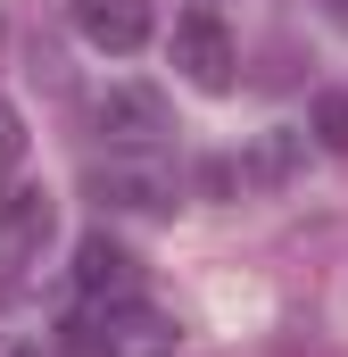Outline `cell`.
<instances>
[{"label":"cell","instance_id":"cell-1","mask_svg":"<svg viewBox=\"0 0 348 357\" xmlns=\"http://www.w3.org/2000/svg\"><path fill=\"white\" fill-rule=\"evenodd\" d=\"M58 357H174V316L141 299H100L58 324Z\"/></svg>","mask_w":348,"mask_h":357},{"label":"cell","instance_id":"cell-2","mask_svg":"<svg viewBox=\"0 0 348 357\" xmlns=\"http://www.w3.org/2000/svg\"><path fill=\"white\" fill-rule=\"evenodd\" d=\"M174 67H182L199 91H232L241 50H232V33H224L216 8H182V17H174Z\"/></svg>","mask_w":348,"mask_h":357},{"label":"cell","instance_id":"cell-3","mask_svg":"<svg viewBox=\"0 0 348 357\" xmlns=\"http://www.w3.org/2000/svg\"><path fill=\"white\" fill-rule=\"evenodd\" d=\"M100 133H108L116 150H158V142L174 133L166 91H150V84H116V91H100Z\"/></svg>","mask_w":348,"mask_h":357},{"label":"cell","instance_id":"cell-4","mask_svg":"<svg viewBox=\"0 0 348 357\" xmlns=\"http://www.w3.org/2000/svg\"><path fill=\"white\" fill-rule=\"evenodd\" d=\"M84 199L91 208H108V216H158V208H174V183L158 175V167H91L84 175Z\"/></svg>","mask_w":348,"mask_h":357},{"label":"cell","instance_id":"cell-5","mask_svg":"<svg viewBox=\"0 0 348 357\" xmlns=\"http://www.w3.org/2000/svg\"><path fill=\"white\" fill-rule=\"evenodd\" d=\"M75 33L91 50H141L150 42V0H75Z\"/></svg>","mask_w":348,"mask_h":357},{"label":"cell","instance_id":"cell-6","mask_svg":"<svg viewBox=\"0 0 348 357\" xmlns=\"http://www.w3.org/2000/svg\"><path fill=\"white\" fill-rule=\"evenodd\" d=\"M50 233H58L50 191H33V183H25V191H8V199H0V250H8V258H33Z\"/></svg>","mask_w":348,"mask_h":357},{"label":"cell","instance_id":"cell-7","mask_svg":"<svg viewBox=\"0 0 348 357\" xmlns=\"http://www.w3.org/2000/svg\"><path fill=\"white\" fill-rule=\"evenodd\" d=\"M133 250L125 241H108V233H84V250H75V282H84L91 299H133Z\"/></svg>","mask_w":348,"mask_h":357},{"label":"cell","instance_id":"cell-8","mask_svg":"<svg viewBox=\"0 0 348 357\" xmlns=\"http://www.w3.org/2000/svg\"><path fill=\"white\" fill-rule=\"evenodd\" d=\"M299 167H307V133H258V142H249V158H241V183L282 191Z\"/></svg>","mask_w":348,"mask_h":357},{"label":"cell","instance_id":"cell-9","mask_svg":"<svg viewBox=\"0 0 348 357\" xmlns=\"http://www.w3.org/2000/svg\"><path fill=\"white\" fill-rule=\"evenodd\" d=\"M307 133H315L324 150H340V158H348V91H315V108H307Z\"/></svg>","mask_w":348,"mask_h":357},{"label":"cell","instance_id":"cell-10","mask_svg":"<svg viewBox=\"0 0 348 357\" xmlns=\"http://www.w3.org/2000/svg\"><path fill=\"white\" fill-rule=\"evenodd\" d=\"M199 191H207V199H232V191H241V167H232V158H199Z\"/></svg>","mask_w":348,"mask_h":357},{"label":"cell","instance_id":"cell-11","mask_svg":"<svg viewBox=\"0 0 348 357\" xmlns=\"http://www.w3.org/2000/svg\"><path fill=\"white\" fill-rule=\"evenodd\" d=\"M17 158H25V116H17V108L0 100V175H8Z\"/></svg>","mask_w":348,"mask_h":357},{"label":"cell","instance_id":"cell-12","mask_svg":"<svg viewBox=\"0 0 348 357\" xmlns=\"http://www.w3.org/2000/svg\"><path fill=\"white\" fill-rule=\"evenodd\" d=\"M0 357H42V341H25V333H17V341H0Z\"/></svg>","mask_w":348,"mask_h":357},{"label":"cell","instance_id":"cell-13","mask_svg":"<svg viewBox=\"0 0 348 357\" xmlns=\"http://www.w3.org/2000/svg\"><path fill=\"white\" fill-rule=\"evenodd\" d=\"M324 8H332V25H340V33H348V0H324Z\"/></svg>","mask_w":348,"mask_h":357}]
</instances>
